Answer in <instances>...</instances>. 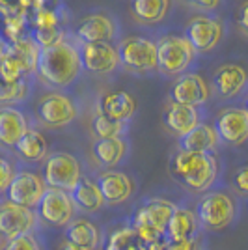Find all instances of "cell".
<instances>
[{
	"label": "cell",
	"mask_w": 248,
	"mask_h": 250,
	"mask_svg": "<svg viewBox=\"0 0 248 250\" xmlns=\"http://www.w3.org/2000/svg\"><path fill=\"white\" fill-rule=\"evenodd\" d=\"M36 73L43 81V84L54 90H65L73 86L83 73L79 47L63 38L54 45L40 49Z\"/></svg>",
	"instance_id": "obj_1"
},
{
	"label": "cell",
	"mask_w": 248,
	"mask_h": 250,
	"mask_svg": "<svg viewBox=\"0 0 248 250\" xmlns=\"http://www.w3.org/2000/svg\"><path fill=\"white\" fill-rule=\"evenodd\" d=\"M172 176L177 177L188 190L207 192L217 183L220 165L215 153H194L179 149L170 163Z\"/></svg>",
	"instance_id": "obj_2"
},
{
	"label": "cell",
	"mask_w": 248,
	"mask_h": 250,
	"mask_svg": "<svg viewBox=\"0 0 248 250\" xmlns=\"http://www.w3.org/2000/svg\"><path fill=\"white\" fill-rule=\"evenodd\" d=\"M194 215L200 228L218 231L227 228L237 219V202L224 190H211L198 200Z\"/></svg>",
	"instance_id": "obj_3"
},
{
	"label": "cell",
	"mask_w": 248,
	"mask_h": 250,
	"mask_svg": "<svg viewBox=\"0 0 248 250\" xmlns=\"http://www.w3.org/2000/svg\"><path fill=\"white\" fill-rule=\"evenodd\" d=\"M176 204L165 198H151L145 202L142 208L136 211L133 226L136 237L144 245H149L153 241L161 239L165 235L168 220L172 213L176 211Z\"/></svg>",
	"instance_id": "obj_4"
},
{
	"label": "cell",
	"mask_w": 248,
	"mask_h": 250,
	"mask_svg": "<svg viewBox=\"0 0 248 250\" xmlns=\"http://www.w3.org/2000/svg\"><path fill=\"white\" fill-rule=\"evenodd\" d=\"M41 177L49 188H60L71 194V190L83 179V167L75 155L67 151H56L45 157Z\"/></svg>",
	"instance_id": "obj_5"
},
{
	"label": "cell",
	"mask_w": 248,
	"mask_h": 250,
	"mask_svg": "<svg viewBox=\"0 0 248 250\" xmlns=\"http://www.w3.org/2000/svg\"><path fill=\"white\" fill-rule=\"evenodd\" d=\"M157 69L166 75H183L194 62L196 52L185 40V36L168 34L155 43Z\"/></svg>",
	"instance_id": "obj_6"
},
{
	"label": "cell",
	"mask_w": 248,
	"mask_h": 250,
	"mask_svg": "<svg viewBox=\"0 0 248 250\" xmlns=\"http://www.w3.org/2000/svg\"><path fill=\"white\" fill-rule=\"evenodd\" d=\"M118 56L120 65L135 73H149L157 69V49L151 40H145L140 36H131L120 42Z\"/></svg>",
	"instance_id": "obj_7"
},
{
	"label": "cell",
	"mask_w": 248,
	"mask_h": 250,
	"mask_svg": "<svg viewBox=\"0 0 248 250\" xmlns=\"http://www.w3.org/2000/svg\"><path fill=\"white\" fill-rule=\"evenodd\" d=\"M36 116L47 127H65L75 122L79 116V106L73 97L62 92H49L38 101Z\"/></svg>",
	"instance_id": "obj_8"
},
{
	"label": "cell",
	"mask_w": 248,
	"mask_h": 250,
	"mask_svg": "<svg viewBox=\"0 0 248 250\" xmlns=\"http://www.w3.org/2000/svg\"><path fill=\"white\" fill-rule=\"evenodd\" d=\"M36 209H38L36 215L43 222H47L49 226H54V228H65L75 219V213H77V208L73 204L69 192L49 187H47Z\"/></svg>",
	"instance_id": "obj_9"
},
{
	"label": "cell",
	"mask_w": 248,
	"mask_h": 250,
	"mask_svg": "<svg viewBox=\"0 0 248 250\" xmlns=\"http://www.w3.org/2000/svg\"><path fill=\"white\" fill-rule=\"evenodd\" d=\"M47 190L43 177L32 170H17L6 188L8 202L26 209H36Z\"/></svg>",
	"instance_id": "obj_10"
},
{
	"label": "cell",
	"mask_w": 248,
	"mask_h": 250,
	"mask_svg": "<svg viewBox=\"0 0 248 250\" xmlns=\"http://www.w3.org/2000/svg\"><path fill=\"white\" fill-rule=\"evenodd\" d=\"M224 38V24L218 17L196 15L192 17L185 32V40L194 52H211Z\"/></svg>",
	"instance_id": "obj_11"
},
{
	"label": "cell",
	"mask_w": 248,
	"mask_h": 250,
	"mask_svg": "<svg viewBox=\"0 0 248 250\" xmlns=\"http://www.w3.org/2000/svg\"><path fill=\"white\" fill-rule=\"evenodd\" d=\"M38 226V215L34 209L15 206L11 202H0V237L11 241L24 233H32Z\"/></svg>",
	"instance_id": "obj_12"
},
{
	"label": "cell",
	"mask_w": 248,
	"mask_h": 250,
	"mask_svg": "<svg viewBox=\"0 0 248 250\" xmlns=\"http://www.w3.org/2000/svg\"><path fill=\"white\" fill-rule=\"evenodd\" d=\"M213 129L218 142L227 146H243L248 138V112L243 106H227L217 116Z\"/></svg>",
	"instance_id": "obj_13"
},
{
	"label": "cell",
	"mask_w": 248,
	"mask_h": 250,
	"mask_svg": "<svg viewBox=\"0 0 248 250\" xmlns=\"http://www.w3.org/2000/svg\"><path fill=\"white\" fill-rule=\"evenodd\" d=\"M83 69H88L90 73L106 75L114 73L120 67V56L118 49L112 43H86L79 45Z\"/></svg>",
	"instance_id": "obj_14"
},
{
	"label": "cell",
	"mask_w": 248,
	"mask_h": 250,
	"mask_svg": "<svg viewBox=\"0 0 248 250\" xmlns=\"http://www.w3.org/2000/svg\"><path fill=\"white\" fill-rule=\"evenodd\" d=\"M209 95H211V90H209V84L204 81V77H200L198 73H190V71L179 75V79L170 90L172 103L188 104L194 108L207 103Z\"/></svg>",
	"instance_id": "obj_15"
},
{
	"label": "cell",
	"mask_w": 248,
	"mask_h": 250,
	"mask_svg": "<svg viewBox=\"0 0 248 250\" xmlns=\"http://www.w3.org/2000/svg\"><path fill=\"white\" fill-rule=\"evenodd\" d=\"M118 34V24L110 15L92 13L79 22L75 38L79 45L86 43H110Z\"/></svg>",
	"instance_id": "obj_16"
},
{
	"label": "cell",
	"mask_w": 248,
	"mask_h": 250,
	"mask_svg": "<svg viewBox=\"0 0 248 250\" xmlns=\"http://www.w3.org/2000/svg\"><path fill=\"white\" fill-rule=\"evenodd\" d=\"M97 187L101 190L104 204L108 206H120L125 204L135 192V183L133 179L118 170H106L97 177Z\"/></svg>",
	"instance_id": "obj_17"
},
{
	"label": "cell",
	"mask_w": 248,
	"mask_h": 250,
	"mask_svg": "<svg viewBox=\"0 0 248 250\" xmlns=\"http://www.w3.org/2000/svg\"><path fill=\"white\" fill-rule=\"evenodd\" d=\"M136 108H138L136 99L125 90L108 92L99 101V114L106 116L114 122H120V124H129L133 116L136 114Z\"/></svg>",
	"instance_id": "obj_18"
},
{
	"label": "cell",
	"mask_w": 248,
	"mask_h": 250,
	"mask_svg": "<svg viewBox=\"0 0 248 250\" xmlns=\"http://www.w3.org/2000/svg\"><path fill=\"white\" fill-rule=\"evenodd\" d=\"M213 86L224 99H233L247 88V71L237 63H222L213 73Z\"/></svg>",
	"instance_id": "obj_19"
},
{
	"label": "cell",
	"mask_w": 248,
	"mask_h": 250,
	"mask_svg": "<svg viewBox=\"0 0 248 250\" xmlns=\"http://www.w3.org/2000/svg\"><path fill=\"white\" fill-rule=\"evenodd\" d=\"M163 122H165V127L172 135L181 138V136H185L188 131H192L200 124V112L194 106L170 101V104L165 108Z\"/></svg>",
	"instance_id": "obj_20"
},
{
	"label": "cell",
	"mask_w": 248,
	"mask_h": 250,
	"mask_svg": "<svg viewBox=\"0 0 248 250\" xmlns=\"http://www.w3.org/2000/svg\"><path fill=\"white\" fill-rule=\"evenodd\" d=\"M30 129L28 118L15 106H0V144L13 147Z\"/></svg>",
	"instance_id": "obj_21"
},
{
	"label": "cell",
	"mask_w": 248,
	"mask_h": 250,
	"mask_svg": "<svg viewBox=\"0 0 248 250\" xmlns=\"http://www.w3.org/2000/svg\"><path fill=\"white\" fill-rule=\"evenodd\" d=\"M218 146L217 133L213 129V125L200 124L188 131L185 136L179 138V149L183 151H194V153H213Z\"/></svg>",
	"instance_id": "obj_22"
},
{
	"label": "cell",
	"mask_w": 248,
	"mask_h": 250,
	"mask_svg": "<svg viewBox=\"0 0 248 250\" xmlns=\"http://www.w3.org/2000/svg\"><path fill=\"white\" fill-rule=\"evenodd\" d=\"M198 229H200V224H198L194 211L186 208H176V211L172 213V217L168 220L165 235L168 241L194 239Z\"/></svg>",
	"instance_id": "obj_23"
},
{
	"label": "cell",
	"mask_w": 248,
	"mask_h": 250,
	"mask_svg": "<svg viewBox=\"0 0 248 250\" xmlns=\"http://www.w3.org/2000/svg\"><path fill=\"white\" fill-rule=\"evenodd\" d=\"M63 237L67 243L86 250H95L101 243L99 228L86 219H73L63 231Z\"/></svg>",
	"instance_id": "obj_24"
},
{
	"label": "cell",
	"mask_w": 248,
	"mask_h": 250,
	"mask_svg": "<svg viewBox=\"0 0 248 250\" xmlns=\"http://www.w3.org/2000/svg\"><path fill=\"white\" fill-rule=\"evenodd\" d=\"M129 151L125 138H97L92 146V153L99 165L106 168L118 167Z\"/></svg>",
	"instance_id": "obj_25"
},
{
	"label": "cell",
	"mask_w": 248,
	"mask_h": 250,
	"mask_svg": "<svg viewBox=\"0 0 248 250\" xmlns=\"http://www.w3.org/2000/svg\"><path fill=\"white\" fill-rule=\"evenodd\" d=\"M71 198L75 208L84 213H97L104 206L101 190L97 187V183L90 177H83L79 181V185L71 190Z\"/></svg>",
	"instance_id": "obj_26"
},
{
	"label": "cell",
	"mask_w": 248,
	"mask_h": 250,
	"mask_svg": "<svg viewBox=\"0 0 248 250\" xmlns=\"http://www.w3.org/2000/svg\"><path fill=\"white\" fill-rule=\"evenodd\" d=\"M13 147L17 155L26 163H40V161H45V157L49 155V144L45 136L36 129H28Z\"/></svg>",
	"instance_id": "obj_27"
},
{
	"label": "cell",
	"mask_w": 248,
	"mask_h": 250,
	"mask_svg": "<svg viewBox=\"0 0 248 250\" xmlns=\"http://www.w3.org/2000/svg\"><path fill=\"white\" fill-rule=\"evenodd\" d=\"M170 10V0H131V13L140 24H159Z\"/></svg>",
	"instance_id": "obj_28"
},
{
	"label": "cell",
	"mask_w": 248,
	"mask_h": 250,
	"mask_svg": "<svg viewBox=\"0 0 248 250\" xmlns=\"http://www.w3.org/2000/svg\"><path fill=\"white\" fill-rule=\"evenodd\" d=\"M28 75L30 73L21 62V58L11 51V47H6L0 56V81L8 84L24 83Z\"/></svg>",
	"instance_id": "obj_29"
},
{
	"label": "cell",
	"mask_w": 248,
	"mask_h": 250,
	"mask_svg": "<svg viewBox=\"0 0 248 250\" xmlns=\"http://www.w3.org/2000/svg\"><path fill=\"white\" fill-rule=\"evenodd\" d=\"M127 131H129V124L114 122L99 112L93 116L92 133L95 135V138H124Z\"/></svg>",
	"instance_id": "obj_30"
},
{
	"label": "cell",
	"mask_w": 248,
	"mask_h": 250,
	"mask_svg": "<svg viewBox=\"0 0 248 250\" xmlns=\"http://www.w3.org/2000/svg\"><path fill=\"white\" fill-rule=\"evenodd\" d=\"M28 94H30L28 81L15 83V84H8L0 81V104L2 106H11L13 103L24 101L28 97Z\"/></svg>",
	"instance_id": "obj_31"
},
{
	"label": "cell",
	"mask_w": 248,
	"mask_h": 250,
	"mask_svg": "<svg viewBox=\"0 0 248 250\" xmlns=\"http://www.w3.org/2000/svg\"><path fill=\"white\" fill-rule=\"evenodd\" d=\"M138 241L140 239L136 237V233L133 228L114 229L112 233L108 235V239H106L104 250H129L131 247H135Z\"/></svg>",
	"instance_id": "obj_32"
},
{
	"label": "cell",
	"mask_w": 248,
	"mask_h": 250,
	"mask_svg": "<svg viewBox=\"0 0 248 250\" xmlns=\"http://www.w3.org/2000/svg\"><path fill=\"white\" fill-rule=\"evenodd\" d=\"M2 250H43V245L41 241L38 239V235H34V231H32V233H24L15 239L6 241Z\"/></svg>",
	"instance_id": "obj_33"
},
{
	"label": "cell",
	"mask_w": 248,
	"mask_h": 250,
	"mask_svg": "<svg viewBox=\"0 0 248 250\" xmlns=\"http://www.w3.org/2000/svg\"><path fill=\"white\" fill-rule=\"evenodd\" d=\"M63 38H65V36H62V32L58 30V28H41V30H36L32 42L36 43L40 49H43V47L54 45V43L63 40Z\"/></svg>",
	"instance_id": "obj_34"
},
{
	"label": "cell",
	"mask_w": 248,
	"mask_h": 250,
	"mask_svg": "<svg viewBox=\"0 0 248 250\" xmlns=\"http://www.w3.org/2000/svg\"><path fill=\"white\" fill-rule=\"evenodd\" d=\"M34 21L38 30L41 28H58V15L56 11L49 10V8H38L36 15H34Z\"/></svg>",
	"instance_id": "obj_35"
},
{
	"label": "cell",
	"mask_w": 248,
	"mask_h": 250,
	"mask_svg": "<svg viewBox=\"0 0 248 250\" xmlns=\"http://www.w3.org/2000/svg\"><path fill=\"white\" fill-rule=\"evenodd\" d=\"M15 172H17V170L11 165V161L0 157V194L6 192V188H8L11 179H13V176H15Z\"/></svg>",
	"instance_id": "obj_36"
},
{
	"label": "cell",
	"mask_w": 248,
	"mask_h": 250,
	"mask_svg": "<svg viewBox=\"0 0 248 250\" xmlns=\"http://www.w3.org/2000/svg\"><path fill=\"white\" fill-rule=\"evenodd\" d=\"M233 185L237 188L241 194H247L248 192V168L241 167L237 170V174L233 176Z\"/></svg>",
	"instance_id": "obj_37"
},
{
	"label": "cell",
	"mask_w": 248,
	"mask_h": 250,
	"mask_svg": "<svg viewBox=\"0 0 248 250\" xmlns=\"http://www.w3.org/2000/svg\"><path fill=\"white\" fill-rule=\"evenodd\" d=\"M165 250H198L196 237H194V239H185V241H168Z\"/></svg>",
	"instance_id": "obj_38"
},
{
	"label": "cell",
	"mask_w": 248,
	"mask_h": 250,
	"mask_svg": "<svg viewBox=\"0 0 248 250\" xmlns=\"http://www.w3.org/2000/svg\"><path fill=\"white\" fill-rule=\"evenodd\" d=\"M186 2H188V4H192V6L198 8V10L211 11V10H217L224 0H186Z\"/></svg>",
	"instance_id": "obj_39"
},
{
	"label": "cell",
	"mask_w": 248,
	"mask_h": 250,
	"mask_svg": "<svg viewBox=\"0 0 248 250\" xmlns=\"http://www.w3.org/2000/svg\"><path fill=\"white\" fill-rule=\"evenodd\" d=\"M239 26H241L243 34H247V30H248V4L247 2L241 6V11H239Z\"/></svg>",
	"instance_id": "obj_40"
},
{
	"label": "cell",
	"mask_w": 248,
	"mask_h": 250,
	"mask_svg": "<svg viewBox=\"0 0 248 250\" xmlns=\"http://www.w3.org/2000/svg\"><path fill=\"white\" fill-rule=\"evenodd\" d=\"M60 250H86V249H81V247H75V245H71V243H63L62 247H60Z\"/></svg>",
	"instance_id": "obj_41"
},
{
	"label": "cell",
	"mask_w": 248,
	"mask_h": 250,
	"mask_svg": "<svg viewBox=\"0 0 248 250\" xmlns=\"http://www.w3.org/2000/svg\"><path fill=\"white\" fill-rule=\"evenodd\" d=\"M4 49H6V45H2V43H0V56H2V52H4Z\"/></svg>",
	"instance_id": "obj_42"
}]
</instances>
